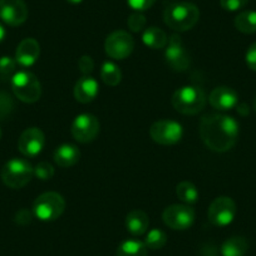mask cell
Returning a JSON list of instances; mask_svg holds the SVG:
<instances>
[{"mask_svg": "<svg viewBox=\"0 0 256 256\" xmlns=\"http://www.w3.org/2000/svg\"><path fill=\"white\" fill-rule=\"evenodd\" d=\"M238 120L230 116L206 114L200 122V136L211 151H230L238 142Z\"/></svg>", "mask_w": 256, "mask_h": 256, "instance_id": "1", "label": "cell"}, {"mask_svg": "<svg viewBox=\"0 0 256 256\" xmlns=\"http://www.w3.org/2000/svg\"><path fill=\"white\" fill-rule=\"evenodd\" d=\"M200 19L198 6L187 2L170 4L164 13V20L167 26L176 32H186L192 29Z\"/></svg>", "mask_w": 256, "mask_h": 256, "instance_id": "2", "label": "cell"}, {"mask_svg": "<svg viewBox=\"0 0 256 256\" xmlns=\"http://www.w3.org/2000/svg\"><path fill=\"white\" fill-rule=\"evenodd\" d=\"M172 106L182 114H198L205 108L206 94L195 86H184L172 96Z\"/></svg>", "mask_w": 256, "mask_h": 256, "instance_id": "3", "label": "cell"}, {"mask_svg": "<svg viewBox=\"0 0 256 256\" xmlns=\"http://www.w3.org/2000/svg\"><path fill=\"white\" fill-rule=\"evenodd\" d=\"M34 176V167L26 160L12 158L2 168L0 177L6 186L18 190L30 182Z\"/></svg>", "mask_w": 256, "mask_h": 256, "instance_id": "4", "label": "cell"}, {"mask_svg": "<svg viewBox=\"0 0 256 256\" xmlns=\"http://www.w3.org/2000/svg\"><path fill=\"white\" fill-rule=\"evenodd\" d=\"M12 90L16 97L24 103L38 102L42 96L40 82L28 70L16 72L12 77Z\"/></svg>", "mask_w": 256, "mask_h": 256, "instance_id": "5", "label": "cell"}, {"mask_svg": "<svg viewBox=\"0 0 256 256\" xmlns=\"http://www.w3.org/2000/svg\"><path fill=\"white\" fill-rule=\"evenodd\" d=\"M66 208V201L58 192H44L36 198L33 214L40 221H54L62 216Z\"/></svg>", "mask_w": 256, "mask_h": 256, "instance_id": "6", "label": "cell"}, {"mask_svg": "<svg viewBox=\"0 0 256 256\" xmlns=\"http://www.w3.org/2000/svg\"><path fill=\"white\" fill-rule=\"evenodd\" d=\"M150 136L156 144L162 146H172L181 141L184 136V128L176 120H161L151 126Z\"/></svg>", "mask_w": 256, "mask_h": 256, "instance_id": "7", "label": "cell"}, {"mask_svg": "<svg viewBox=\"0 0 256 256\" xmlns=\"http://www.w3.org/2000/svg\"><path fill=\"white\" fill-rule=\"evenodd\" d=\"M134 49V40L128 32L116 30L106 38L104 50L108 56L122 60L131 56Z\"/></svg>", "mask_w": 256, "mask_h": 256, "instance_id": "8", "label": "cell"}, {"mask_svg": "<svg viewBox=\"0 0 256 256\" xmlns=\"http://www.w3.org/2000/svg\"><path fill=\"white\" fill-rule=\"evenodd\" d=\"M208 216L210 222L218 228L230 225L236 216L235 201L228 196H218L211 202Z\"/></svg>", "mask_w": 256, "mask_h": 256, "instance_id": "9", "label": "cell"}, {"mask_svg": "<svg viewBox=\"0 0 256 256\" xmlns=\"http://www.w3.org/2000/svg\"><path fill=\"white\" fill-rule=\"evenodd\" d=\"M162 220L172 230H187L195 222V211L188 205H170L164 210Z\"/></svg>", "mask_w": 256, "mask_h": 256, "instance_id": "10", "label": "cell"}, {"mask_svg": "<svg viewBox=\"0 0 256 256\" xmlns=\"http://www.w3.org/2000/svg\"><path fill=\"white\" fill-rule=\"evenodd\" d=\"M164 58L167 64L176 72H184L191 66V58L188 52L184 46L180 36L174 34L170 36L167 46H164Z\"/></svg>", "mask_w": 256, "mask_h": 256, "instance_id": "11", "label": "cell"}, {"mask_svg": "<svg viewBox=\"0 0 256 256\" xmlns=\"http://www.w3.org/2000/svg\"><path fill=\"white\" fill-rule=\"evenodd\" d=\"M72 136L80 144L92 142L100 134V120L90 113L77 116L72 123Z\"/></svg>", "mask_w": 256, "mask_h": 256, "instance_id": "12", "label": "cell"}, {"mask_svg": "<svg viewBox=\"0 0 256 256\" xmlns=\"http://www.w3.org/2000/svg\"><path fill=\"white\" fill-rule=\"evenodd\" d=\"M46 144V136L40 128L30 127L20 134L18 141V148L26 157H36L43 151Z\"/></svg>", "mask_w": 256, "mask_h": 256, "instance_id": "13", "label": "cell"}, {"mask_svg": "<svg viewBox=\"0 0 256 256\" xmlns=\"http://www.w3.org/2000/svg\"><path fill=\"white\" fill-rule=\"evenodd\" d=\"M28 18L23 0H0V19L10 26H19Z\"/></svg>", "mask_w": 256, "mask_h": 256, "instance_id": "14", "label": "cell"}, {"mask_svg": "<svg viewBox=\"0 0 256 256\" xmlns=\"http://www.w3.org/2000/svg\"><path fill=\"white\" fill-rule=\"evenodd\" d=\"M208 102L215 110H230L235 108L238 103V96L232 88L221 86L211 90L208 96Z\"/></svg>", "mask_w": 256, "mask_h": 256, "instance_id": "15", "label": "cell"}, {"mask_svg": "<svg viewBox=\"0 0 256 256\" xmlns=\"http://www.w3.org/2000/svg\"><path fill=\"white\" fill-rule=\"evenodd\" d=\"M40 54L39 43L33 38H26L19 43L16 50V60L20 67L29 68L36 64Z\"/></svg>", "mask_w": 256, "mask_h": 256, "instance_id": "16", "label": "cell"}, {"mask_svg": "<svg viewBox=\"0 0 256 256\" xmlns=\"http://www.w3.org/2000/svg\"><path fill=\"white\" fill-rule=\"evenodd\" d=\"M100 93L98 82L90 76H83L74 86V98L80 103H90L96 100Z\"/></svg>", "mask_w": 256, "mask_h": 256, "instance_id": "17", "label": "cell"}, {"mask_svg": "<svg viewBox=\"0 0 256 256\" xmlns=\"http://www.w3.org/2000/svg\"><path fill=\"white\" fill-rule=\"evenodd\" d=\"M54 162L58 164L59 167L67 168V167H72L80 161V151L78 150L77 146L70 144H62V146L56 147L54 151Z\"/></svg>", "mask_w": 256, "mask_h": 256, "instance_id": "18", "label": "cell"}, {"mask_svg": "<svg viewBox=\"0 0 256 256\" xmlns=\"http://www.w3.org/2000/svg\"><path fill=\"white\" fill-rule=\"evenodd\" d=\"M148 216L142 210H132L126 216V228L134 236H141L148 230Z\"/></svg>", "mask_w": 256, "mask_h": 256, "instance_id": "19", "label": "cell"}, {"mask_svg": "<svg viewBox=\"0 0 256 256\" xmlns=\"http://www.w3.org/2000/svg\"><path fill=\"white\" fill-rule=\"evenodd\" d=\"M248 244L242 236H232L228 238L221 246L222 256H245L248 252Z\"/></svg>", "mask_w": 256, "mask_h": 256, "instance_id": "20", "label": "cell"}, {"mask_svg": "<svg viewBox=\"0 0 256 256\" xmlns=\"http://www.w3.org/2000/svg\"><path fill=\"white\" fill-rule=\"evenodd\" d=\"M142 40H144V46L148 48L162 49L167 46L168 38L162 29L157 28V26H150L144 32Z\"/></svg>", "mask_w": 256, "mask_h": 256, "instance_id": "21", "label": "cell"}, {"mask_svg": "<svg viewBox=\"0 0 256 256\" xmlns=\"http://www.w3.org/2000/svg\"><path fill=\"white\" fill-rule=\"evenodd\" d=\"M147 246L136 238H128L118 246L116 256H147Z\"/></svg>", "mask_w": 256, "mask_h": 256, "instance_id": "22", "label": "cell"}, {"mask_svg": "<svg viewBox=\"0 0 256 256\" xmlns=\"http://www.w3.org/2000/svg\"><path fill=\"white\" fill-rule=\"evenodd\" d=\"M235 28L244 34L256 33V12L245 10L241 12L235 18Z\"/></svg>", "mask_w": 256, "mask_h": 256, "instance_id": "23", "label": "cell"}, {"mask_svg": "<svg viewBox=\"0 0 256 256\" xmlns=\"http://www.w3.org/2000/svg\"><path fill=\"white\" fill-rule=\"evenodd\" d=\"M100 78L107 86L116 87L117 84H120V80H122V72L117 64H114L113 62H106L100 68Z\"/></svg>", "mask_w": 256, "mask_h": 256, "instance_id": "24", "label": "cell"}, {"mask_svg": "<svg viewBox=\"0 0 256 256\" xmlns=\"http://www.w3.org/2000/svg\"><path fill=\"white\" fill-rule=\"evenodd\" d=\"M176 195L182 202L187 204H195L198 200V191L194 184L188 181H182L177 184L176 187Z\"/></svg>", "mask_w": 256, "mask_h": 256, "instance_id": "25", "label": "cell"}, {"mask_svg": "<svg viewBox=\"0 0 256 256\" xmlns=\"http://www.w3.org/2000/svg\"><path fill=\"white\" fill-rule=\"evenodd\" d=\"M167 242V235L164 231L160 230V228H152L148 231L144 238V245L147 248L151 250H160L164 248Z\"/></svg>", "mask_w": 256, "mask_h": 256, "instance_id": "26", "label": "cell"}, {"mask_svg": "<svg viewBox=\"0 0 256 256\" xmlns=\"http://www.w3.org/2000/svg\"><path fill=\"white\" fill-rule=\"evenodd\" d=\"M16 108L13 97L6 92H0V120H4L10 117Z\"/></svg>", "mask_w": 256, "mask_h": 256, "instance_id": "27", "label": "cell"}, {"mask_svg": "<svg viewBox=\"0 0 256 256\" xmlns=\"http://www.w3.org/2000/svg\"><path fill=\"white\" fill-rule=\"evenodd\" d=\"M16 60L12 56H4L0 58V77L3 80H9L16 74Z\"/></svg>", "mask_w": 256, "mask_h": 256, "instance_id": "28", "label": "cell"}, {"mask_svg": "<svg viewBox=\"0 0 256 256\" xmlns=\"http://www.w3.org/2000/svg\"><path fill=\"white\" fill-rule=\"evenodd\" d=\"M34 176H36V178L42 180V181H48V180L53 178L54 167L52 166L49 162H39V164L34 167Z\"/></svg>", "mask_w": 256, "mask_h": 256, "instance_id": "29", "label": "cell"}, {"mask_svg": "<svg viewBox=\"0 0 256 256\" xmlns=\"http://www.w3.org/2000/svg\"><path fill=\"white\" fill-rule=\"evenodd\" d=\"M128 28L131 29L134 33H138L146 26V18H144V14L141 12H136V13H132L131 16H128Z\"/></svg>", "mask_w": 256, "mask_h": 256, "instance_id": "30", "label": "cell"}, {"mask_svg": "<svg viewBox=\"0 0 256 256\" xmlns=\"http://www.w3.org/2000/svg\"><path fill=\"white\" fill-rule=\"evenodd\" d=\"M248 0H220V6L226 12H238L246 6Z\"/></svg>", "mask_w": 256, "mask_h": 256, "instance_id": "31", "label": "cell"}, {"mask_svg": "<svg viewBox=\"0 0 256 256\" xmlns=\"http://www.w3.org/2000/svg\"><path fill=\"white\" fill-rule=\"evenodd\" d=\"M78 67H80V70L83 73V76H90L93 72V68H94V62H93L92 56H80V60H78Z\"/></svg>", "mask_w": 256, "mask_h": 256, "instance_id": "32", "label": "cell"}, {"mask_svg": "<svg viewBox=\"0 0 256 256\" xmlns=\"http://www.w3.org/2000/svg\"><path fill=\"white\" fill-rule=\"evenodd\" d=\"M128 6L136 12H144L151 8L156 0H127Z\"/></svg>", "mask_w": 256, "mask_h": 256, "instance_id": "33", "label": "cell"}, {"mask_svg": "<svg viewBox=\"0 0 256 256\" xmlns=\"http://www.w3.org/2000/svg\"><path fill=\"white\" fill-rule=\"evenodd\" d=\"M245 60L246 64H248V67L250 68L251 70H255L256 72V43L251 44V46H248V52H246Z\"/></svg>", "mask_w": 256, "mask_h": 256, "instance_id": "34", "label": "cell"}, {"mask_svg": "<svg viewBox=\"0 0 256 256\" xmlns=\"http://www.w3.org/2000/svg\"><path fill=\"white\" fill-rule=\"evenodd\" d=\"M33 216V212H30V211L26 210V208H22V210H19L18 212H16V222L19 224V225H28V224H30Z\"/></svg>", "mask_w": 256, "mask_h": 256, "instance_id": "35", "label": "cell"}, {"mask_svg": "<svg viewBox=\"0 0 256 256\" xmlns=\"http://www.w3.org/2000/svg\"><path fill=\"white\" fill-rule=\"evenodd\" d=\"M236 110H238V113L241 116H248L250 113V108L246 103H238L236 106Z\"/></svg>", "mask_w": 256, "mask_h": 256, "instance_id": "36", "label": "cell"}, {"mask_svg": "<svg viewBox=\"0 0 256 256\" xmlns=\"http://www.w3.org/2000/svg\"><path fill=\"white\" fill-rule=\"evenodd\" d=\"M6 28H4V26H3V24L0 23V43H2V42H3L4 39H6Z\"/></svg>", "mask_w": 256, "mask_h": 256, "instance_id": "37", "label": "cell"}, {"mask_svg": "<svg viewBox=\"0 0 256 256\" xmlns=\"http://www.w3.org/2000/svg\"><path fill=\"white\" fill-rule=\"evenodd\" d=\"M67 2L70 4H80L83 0H67Z\"/></svg>", "mask_w": 256, "mask_h": 256, "instance_id": "38", "label": "cell"}, {"mask_svg": "<svg viewBox=\"0 0 256 256\" xmlns=\"http://www.w3.org/2000/svg\"><path fill=\"white\" fill-rule=\"evenodd\" d=\"M254 110H255V112H256V98H255V100H254Z\"/></svg>", "mask_w": 256, "mask_h": 256, "instance_id": "39", "label": "cell"}, {"mask_svg": "<svg viewBox=\"0 0 256 256\" xmlns=\"http://www.w3.org/2000/svg\"><path fill=\"white\" fill-rule=\"evenodd\" d=\"M2 136H3V132H2V130H0V140H2Z\"/></svg>", "mask_w": 256, "mask_h": 256, "instance_id": "40", "label": "cell"}]
</instances>
